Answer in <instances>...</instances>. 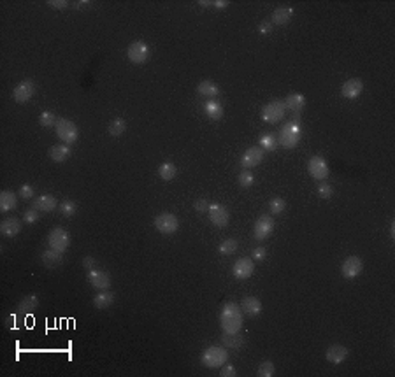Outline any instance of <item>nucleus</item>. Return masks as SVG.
Here are the masks:
<instances>
[{
  "instance_id": "obj_47",
  "label": "nucleus",
  "mask_w": 395,
  "mask_h": 377,
  "mask_svg": "<svg viewBox=\"0 0 395 377\" xmlns=\"http://www.w3.org/2000/svg\"><path fill=\"white\" fill-rule=\"evenodd\" d=\"M195 211L197 212H207L209 211V202L205 198H199L195 202Z\"/></svg>"
},
{
  "instance_id": "obj_19",
  "label": "nucleus",
  "mask_w": 395,
  "mask_h": 377,
  "mask_svg": "<svg viewBox=\"0 0 395 377\" xmlns=\"http://www.w3.org/2000/svg\"><path fill=\"white\" fill-rule=\"evenodd\" d=\"M325 358H327V362L339 365L348 358V349L345 346H341V344H334V346H330L325 351Z\"/></svg>"
},
{
  "instance_id": "obj_43",
  "label": "nucleus",
  "mask_w": 395,
  "mask_h": 377,
  "mask_svg": "<svg viewBox=\"0 0 395 377\" xmlns=\"http://www.w3.org/2000/svg\"><path fill=\"white\" fill-rule=\"evenodd\" d=\"M19 197L23 198V200H30L32 197H34V188H32L30 184H23L21 188H19Z\"/></svg>"
},
{
  "instance_id": "obj_51",
  "label": "nucleus",
  "mask_w": 395,
  "mask_h": 377,
  "mask_svg": "<svg viewBox=\"0 0 395 377\" xmlns=\"http://www.w3.org/2000/svg\"><path fill=\"white\" fill-rule=\"evenodd\" d=\"M83 6L88 7V6H90V2H88V0H81V2H76V7H79V9H81Z\"/></svg>"
},
{
  "instance_id": "obj_13",
  "label": "nucleus",
  "mask_w": 395,
  "mask_h": 377,
  "mask_svg": "<svg viewBox=\"0 0 395 377\" xmlns=\"http://www.w3.org/2000/svg\"><path fill=\"white\" fill-rule=\"evenodd\" d=\"M363 271V261L358 256H348L341 265V274L346 279H355Z\"/></svg>"
},
{
  "instance_id": "obj_40",
  "label": "nucleus",
  "mask_w": 395,
  "mask_h": 377,
  "mask_svg": "<svg viewBox=\"0 0 395 377\" xmlns=\"http://www.w3.org/2000/svg\"><path fill=\"white\" fill-rule=\"evenodd\" d=\"M274 372H276L274 363L267 360V362L260 363L258 370H256V375H258V377H272V375H274Z\"/></svg>"
},
{
  "instance_id": "obj_49",
  "label": "nucleus",
  "mask_w": 395,
  "mask_h": 377,
  "mask_svg": "<svg viewBox=\"0 0 395 377\" xmlns=\"http://www.w3.org/2000/svg\"><path fill=\"white\" fill-rule=\"evenodd\" d=\"M213 7H216V9H225V7H228V2L227 0H216V2H213Z\"/></svg>"
},
{
  "instance_id": "obj_25",
  "label": "nucleus",
  "mask_w": 395,
  "mask_h": 377,
  "mask_svg": "<svg viewBox=\"0 0 395 377\" xmlns=\"http://www.w3.org/2000/svg\"><path fill=\"white\" fill-rule=\"evenodd\" d=\"M16 207H18V198H16V193L9 192V190H6V192L0 193V211L11 212V211H14Z\"/></svg>"
},
{
  "instance_id": "obj_15",
  "label": "nucleus",
  "mask_w": 395,
  "mask_h": 377,
  "mask_svg": "<svg viewBox=\"0 0 395 377\" xmlns=\"http://www.w3.org/2000/svg\"><path fill=\"white\" fill-rule=\"evenodd\" d=\"M35 93V85L34 81L27 79V81H21L19 85H16V88L13 90V100H16L18 104H25L29 102Z\"/></svg>"
},
{
  "instance_id": "obj_5",
  "label": "nucleus",
  "mask_w": 395,
  "mask_h": 377,
  "mask_svg": "<svg viewBox=\"0 0 395 377\" xmlns=\"http://www.w3.org/2000/svg\"><path fill=\"white\" fill-rule=\"evenodd\" d=\"M284 113H286V109H284L283 100H272L264 105L262 120L266 123H271V125H276V123L284 118Z\"/></svg>"
},
{
  "instance_id": "obj_14",
  "label": "nucleus",
  "mask_w": 395,
  "mask_h": 377,
  "mask_svg": "<svg viewBox=\"0 0 395 377\" xmlns=\"http://www.w3.org/2000/svg\"><path fill=\"white\" fill-rule=\"evenodd\" d=\"M253 272H255V261H253V258H248V256L237 260L234 263V268H232L234 277L239 281H244V279H248V277H251Z\"/></svg>"
},
{
  "instance_id": "obj_33",
  "label": "nucleus",
  "mask_w": 395,
  "mask_h": 377,
  "mask_svg": "<svg viewBox=\"0 0 395 377\" xmlns=\"http://www.w3.org/2000/svg\"><path fill=\"white\" fill-rule=\"evenodd\" d=\"M258 146L262 148L264 151H276L278 149V137L274 133H264L258 141Z\"/></svg>"
},
{
  "instance_id": "obj_9",
  "label": "nucleus",
  "mask_w": 395,
  "mask_h": 377,
  "mask_svg": "<svg viewBox=\"0 0 395 377\" xmlns=\"http://www.w3.org/2000/svg\"><path fill=\"white\" fill-rule=\"evenodd\" d=\"M126 57H128V60L132 63H136V65H142L149 58V46L142 41L132 42L128 46V49H126Z\"/></svg>"
},
{
  "instance_id": "obj_23",
  "label": "nucleus",
  "mask_w": 395,
  "mask_h": 377,
  "mask_svg": "<svg viewBox=\"0 0 395 377\" xmlns=\"http://www.w3.org/2000/svg\"><path fill=\"white\" fill-rule=\"evenodd\" d=\"M70 154H72V149H70L69 144H57L53 148H49V158L53 161H58V164H63L65 160H69Z\"/></svg>"
},
{
  "instance_id": "obj_39",
  "label": "nucleus",
  "mask_w": 395,
  "mask_h": 377,
  "mask_svg": "<svg viewBox=\"0 0 395 377\" xmlns=\"http://www.w3.org/2000/svg\"><path fill=\"white\" fill-rule=\"evenodd\" d=\"M237 182H239L241 188H250V186L255 184V176L250 172V170H244V172L239 174V179H237Z\"/></svg>"
},
{
  "instance_id": "obj_30",
  "label": "nucleus",
  "mask_w": 395,
  "mask_h": 377,
  "mask_svg": "<svg viewBox=\"0 0 395 377\" xmlns=\"http://www.w3.org/2000/svg\"><path fill=\"white\" fill-rule=\"evenodd\" d=\"M197 91H199L200 95H204V97L215 98L216 95L220 93V88H218V86H216L213 81L205 79V81H200L199 85H197Z\"/></svg>"
},
{
  "instance_id": "obj_48",
  "label": "nucleus",
  "mask_w": 395,
  "mask_h": 377,
  "mask_svg": "<svg viewBox=\"0 0 395 377\" xmlns=\"http://www.w3.org/2000/svg\"><path fill=\"white\" fill-rule=\"evenodd\" d=\"M47 4H49L51 7H55V9H60V11L69 7V2H67V0H49Z\"/></svg>"
},
{
  "instance_id": "obj_52",
  "label": "nucleus",
  "mask_w": 395,
  "mask_h": 377,
  "mask_svg": "<svg viewBox=\"0 0 395 377\" xmlns=\"http://www.w3.org/2000/svg\"><path fill=\"white\" fill-rule=\"evenodd\" d=\"M199 6H202V7H207V6H213V2H207V0H200V2H199Z\"/></svg>"
},
{
  "instance_id": "obj_12",
  "label": "nucleus",
  "mask_w": 395,
  "mask_h": 377,
  "mask_svg": "<svg viewBox=\"0 0 395 377\" xmlns=\"http://www.w3.org/2000/svg\"><path fill=\"white\" fill-rule=\"evenodd\" d=\"M264 156H266V151H264L260 146H255V148H248L244 151V154L241 156V165L244 169H253V167L260 165L264 161Z\"/></svg>"
},
{
  "instance_id": "obj_6",
  "label": "nucleus",
  "mask_w": 395,
  "mask_h": 377,
  "mask_svg": "<svg viewBox=\"0 0 395 377\" xmlns=\"http://www.w3.org/2000/svg\"><path fill=\"white\" fill-rule=\"evenodd\" d=\"M155 228L164 235H172L179 228V220L171 212H162L155 218Z\"/></svg>"
},
{
  "instance_id": "obj_11",
  "label": "nucleus",
  "mask_w": 395,
  "mask_h": 377,
  "mask_svg": "<svg viewBox=\"0 0 395 377\" xmlns=\"http://www.w3.org/2000/svg\"><path fill=\"white\" fill-rule=\"evenodd\" d=\"M307 172L314 177V179H327L329 177V165H327L325 158L322 156H311L307 161Z\"/></svg>"
},
{
  "instance_id": "obj_24",
  "label": "nucleus",
  "mask_w": 395,
  "mask_h": 377,
  "mask_svg": "<svg viewBox=\"0 0 395 377\" xmlns=\"http://www.w3.org/2000/svg\"><path fill=\"white\" fill-rule=\"evenodd\" d=\"M292 16H294V9L292 7H278L274 9V13L271 16L272 25H288L292 21Z\"/></svg>"
},
{
  "instance_id": "obj_45",
  "label": "nucleus",
  "mask_w": 395,
  "mask_h": 377,
  "mask_svg": "<svg viewBox=\"0 0 395 377\" xmlns=\"http://www.w3.org/2000/svg\"><path fill=\"white\" fill-rule=\"evenodd\" d=\"M221 377H235L237 372H235V367H232V365L225 363L223 367H221V372H220Z\"/></svg>"
},
{
  "instance_id": "obj_29",
  "label": "nucleus",
  "mask_w": 395,
  "mask_h": 377,
  "mask_svg": "<svg viewBox=\"0 0 395 377\" xmlns=\"http://www.w3.org/2000/svg\"><path fill=\"white\" fill-rule=\"evenodd\" d=\"M39 305V297L37 295H27L25 299L19 302L18 314H30L34 309H37Z\"/></svg>"
},
{
  "instance_id": "obj_34",
  "label": "nucleus",
  "mask_w": 395,
  "mask_h": 377,
  "mask_svg": "<svg viewBox=\"0 0 395 377\" xmlns=\"http://www.w3.org/2000/svg\"><path fill=\"white\" fill-rule=\"evenodd\" d=\"M125 130H126V123H125V120H121V118H114V120L111 121L109 126H108L109 136H113V137L123 136Z\"/></svg>"
},
{
  "instance_id": "obj_42",
  "label": "nucleus",
  "mask_w": 395,
  "mask_h": 377,
  "mask_svg": "<svg viewBox=\"0 0 395 377\" xmlns=\"http://www.w3.org/2000/svg\"><path fill=\"white\" fill-rule=\"evenodd\" d=\"M23 220H25V223H29V225H32V223H37L39 221V211L37 209H29V211H25V216H23Z\"/></svg>"
},
{
  "instance_id": "obj_17",
  "label": "nucleus",
  "mask_w": 395,
  "mask_h": 377,
  "mask_svg": "<svg viewBox=\"0 0 395 377\" xmlns=\"http://www.w3.org/2000/svg\"><path fill=\"white\" fill-rule=\"evenodd\" d=\"M362 91H363V83L360 81V79H357V77L348 79L345 85L341 86L343 97L350 98V100H353V98H358L362 95Z\"/></svg>"
},
{
  "instance_id": "obj_28",
  "label": "nucleus",
  "mask_w": 395,
  "mask_h": 377,
  "mask_svg": "<svg viewBox=\"0 0 395 377\" xmlns=\"http://www.w3.org/2000/svg\"><path fill=\"white\" fill-rule=\"evenodd\" d=\"M113 302H114V293L109 291V289H102V291H98L97 295H95L93 305L97 309H108L113 305Z\"/></svg>"
},
{
  "instance_id": "obj_35",
  "label": "nucleus",
  "mask_w": 395,
  "mask_h": 377,
  "mask_svg": "<svg viewBox=\"0 0 395 377\" xmlns=\"http://www.w3.org/2000/svg\"><path fill=\"white\" fill-rule=\"evenodd\" d=\"M58 211H60L63 218H72L77 211V205H76V202H72V200H63V202H60V205H58Z\"/></svg>"
},
{
  "instance_id": "obj_1",
  "label": "nucleus",
  "mask_w": 395,
  "mask_h": 377,
  "mask_svg": "<svg viewBox=\"0 0 395 377\" xmlns=\"http://www.w3.org/2000/svg\"><path fill=\"white\" fill-rule=\"evenodd\" d=\"M243 323H244V317H243L241 305L235 304V302H227L220 312V325L223 328V332L227 333L239 332L243 328Z\"/></svg>"
},
{
  "instance_id": "obj_8",
  "label": "nucleus",
  "mask_w": 395,
  "mask_h": 377,
  "mask_svg": "<svg viewBox=\"0 0 395 377\" xmlns=\"http://www.w3.org/2000/svg\"><path fill=\"white\" fill-rule=\"evenodd\" d=\"M272 232H274V220L269 214H262L253 226V237L256 240H266L272 235Z\"/></svg>"
},
{
  "instance_id": "obj_26",
  "label": "nucleus",
  "mask_w": 395,
  "mask_h": 377,
  "mask_svg": "<svg viewBox=\"0 0 395 377\" xmlns=\"http://www.w3.org/2000/svg\"><path fill=\"white\" fill-rule=\"evenodd\" d=\"M221 344H223L225 347L239 349V347L244 346V337L241 335L239 332H234V333L223 332V335H221Z\"/></svg>"
},
{
  "instance_id": "obj_18",
  "label": "nucleus",
  "mask_w": 395,
  "mask_h": 377,
  "mask_svg": "<svg viewBox=\"0 0 395 377\" xmlns=\"http://www.w3.org/2000/svg\"><path fill=\"white\" fill-rule=\"evenodd\" d=\"M58 205L60 204H58L57 198H55L53 195H49V193H44V195L35 198L34 204H32V207L37 209V211H42V212H51V211H55Z\"/></svg>"
},
{
  "instance_id": "obj_36",
  "label": "nucleus",
  "mask_w": 395,
  "mask_h": 377,
  "mask_svg": "<svg viewBox=\"0 0 395 377\" xmlns=\"http://www.w3.org/2000/svg\"><path fill=\"white\" fill-rule=\"evenodd\" d=\"M218 251H220V255H223V256L234 255V253L237 251V240H235V239H227V240H223V242H221V244L218 246Z\"/></svg>"
},
{
  "instance_id": "obj_4",
  "label": "nucleus",
  "mask_w": 395,
  "mask_h": 377,
  "mask_svg": "<svg viewBox=\"0 0 395 377\" xmlns=\"http://www.w3.org/2000/svg\"><path fill=\"white\" fill-rule=\"evenodd\" d=\"M55 130H57V136L63 144H74V142L79 139V130H77L76 123L67 120V118H58V123H57V126H55Z\"/></svg>"
},
{
  "instance_id": "obj_27",
  "label": "nucleus",
  "mask_w": 395,
  "mask_h": 377,
  "mask_svg": "<svg viewBox=\"0 0 395 377\" xmlns=\"http://www.w3.org/2000/svg\"><path fill=\"white\" fill-rule=\"evenodd\" d=\"M204 113L207 114V118H211V120H221L223 114H225V109L220 102L209 98V100L204 104Z\"/></svg>"
},
{
  "instance_id": "obj_44",
  "label": "nucleus",
  "mask_w": 395,
  "mask_h": 377,
  "mask_svg": "<svg viewBox=\"0 0 395 377\" xmlns=\"http://www.w3.org/2000/svg\"><path fill=\"white\" fill-rule=\"evenodd\" d=\"M266 256H267V249L266 248H255V249H253V255H251L253 261H264V260H266Z\"/></svg>"
},
{
  "instance_id": "obj_7",
  "label": "nucleus",
  "mask_w": 395,
  "mask_h": 377,
  "mask_svg": "<svg viewBox=\"0 0 395 377\" xmlns=\"http://www.w3.org/2000/svg\"><path fill=\"white\" fill-rule=\"evenodd\" d=\"M47 244H49V248L55 249V251L65 253L67 249H69L70 237H69V233H67L65 230L58 226V228H53L49 232V235H47Z\"/></svg>"
},
{
  "instance_id": "obj_20",
  "label": "nucleus",
  "mask_w": 395,
  "mask_h": 377,
  "mask_svg": "<svg viewBox=\"0 0 395 377\" xmlns=\"http://www.w3.org/2000/svg\"><path fill=\"white\" fill-rule=\"evenodd\" d=\"M0 232L4 237H16L21 232V221L18 218H6L0 225Z\"/></svg>"
},
{
  "instance_id": "obj_46",
  "label": "nucleus",
  "mask_w": 395,
  "mask_h": 377,
  "mask_svg": "<svg viewBox=\"0 0 395 377\" xmlns=\"http://www.w3.org/2000/svg\"><path fill=\"white\" fill-rule=\"evenodd\" d=\"M83 267L86 268V271H93L95 267H97V260H95L93 256H85L83 258Z\"/></svg>"
},
{
  "instance_id": "obj_10",
  "label": "nucleus",
  "mask_w": 395,
  "mask_h": 377,
  "mask_svg": "<svg viewBox=\"0 0 395 377\" xmlns=\"http://www.w3.org/2000/svg\"><path fill=\"white\" fill-rule=\"evenodd\" d=\"M207 212H209L211 223L215 226H218V228H225V226L228 225V221H230V212H228V209L221 204H209Z\"/></svg>"
},
{
  "instance_id": "obj_50",
  "label": "nucleus",
  "mask_w": 395,
  "mask_h": 377,
  "mask_svg": "<svg viewBox=\"0 0 395 377\" xmlns=\"http://www.w3.org/2000/svg\"><path fill=\"white\" fill-rule=\"evenodd\" d=\"M271 30H272V23L264 21L262 25H260V32H262V34H267V32H271Z\"/></svg>"
},
{
  "instance_id": "obj_37",
  "label": "nucleus",
  "mask_w": 395,
  "mask_h": 377,
  "mask_svg": "<svg viewBox=\"0 0 395 377\" xmlns=\"http://www.w3.org/2000/svg\"><path fill=\"white\" fill-rule=\"evenodd\" d=\"M39 123H41V126H44V128H49V126H57L58 118L55 116V113H51V111H44V113L39 116Z\"/></svg>"
},
{
  "instance_id": "obj_2",
  "label": "nucleus",
  "mask_w": 395,
  "mask_h": 377,
  "mask_svg": "<svg viewBox=\"0 0 395 377\" xmlns=\"http://www.w3.org/2000/svg\"><path fill=\"white\" fill-rule=\"evenodd\" d=\"M300 137H302V126H300L299 114H295L290 121H286L281 126L278 133V144L286 149H292L300 142Z\"/></svg>"
},
{
  "instance_id": "obj_38",
  "label": "nucleus",
  "mask_w": 395,
  "mask_h": 377,
  "mask_svg": "<svg viewBox=\"0 0 395 377\" xmlns=\"http://www.w3.org/2000/svg\"><path fill=\"white\" fill-rule=\"evenodd\" d=\"M284 209H286V202L281 197L271 198V202H269V211H271V214H281Z\"/></svg>"
},
{
  "instance_id": "obj_53",
  "label": "nucleus",
  "mask_w": 395,
  "mask_h": 377,
  "mask_svg": "<svg viewBox=\"0 0 395 377\" xmlns=\"http://www.w3.org/2000/svg\"><path fill=\"white\" fill-rule=\"evenodd\" d=\"M390 235H392V239L395 237V225L392 223V228H390Z\"/></svg>"
},
{
  "instance_id": "obj_16",
  "label": "nucleus",
  "mask_w": 395,
  "mask_h": 377,
  "mask_svg": "<svg viewBox=\"0 0 395 377\" xmlns=\"http://www.w3.org/2000/svg\"><path fill=\"white\" fill-rule=\"evenodd\" d=\"M88 281L95 289H98V291L108 289L111 286V276L109 274L104 272V271H97V268H93V271L88 272Z\"/></svg>"
},
{
  "instance_id": "obj_32",
  "label": "nucleus",
  "mask_w": 395,
  "mask_h": 377,
  "mask_svg": "<svg viewBox=\"0 0 395 377\" xmlns=\"http://www.w3.org/2000/svg\"><path fill=\"white\" fill-rule=\"evenodd\" d=\"M176 174H177V169L172 161H165V164H162L158 167V176H160V179H164V181H172L174 177H176Z\"/></svg>"
},
{
  "instance_id": "obj_41",
  "label": "nucleus",
  "mask_w": 395,
  "mask_h": 377,
  "mask_svg": "<svg viewBox=\"0 0 395 377\" xmlns=\"http://www.w3.org/2000/svg\"><path fill=\"white\" fill-rule=\"evenodd\" d=\"M318 195H320V198L329 200V198L334 195V188H332L330 184H327V182H320L318 184Z\"/></svg>"
},
{
  "instance_id": "obj_22",
  "label": "nucleus",
  "mask_w": 395,
  "mask_h": 377,
  "mask_svg": "<svg viewBox=\"0 0 395 377\" xmlns=\"http://www.w3.org/2000/svg\"><path fill=\"white\" fill-rule=\"evenodd\" d=\"M241 309L248 316H258L262 312V302L256 297H246V299L241 300Z\"/></svg>"
},
{
  "instance_id": "obj_21",
  "label": "nucleus",
  "mask_w": 395,
  "mask_h": 377,
  "mask_svg": "<svg viewBox=\"0 0 395 377\" xmlns=\"http://www.w3.org/2000/svg\"><path fill=\"white\" fill-rule=\"evenodd\" d=\"M284 109L292 111V113L299 114L300 111L304 109V105H306V97L300 93H290L286 98H284Z\"/></svg>"
},
{
  "instance_id": "obj_3",
  "label": "nucleus",
  "mask_w": 395,
  "mask_h": 377,
  "mask_svg": "<svg viewBox=\"0 0 395 377\" xmlns=\"http://www.w3.org/2000/svg\"><path fill=\"white\" fill-rule=\"evenodd\" d=\"M228 360V353H227V347H220V346H211L207 347L205 351L202 353V362L204 367L207 368H220L227 363Z\"/></svg>"
},
{
  "instance_id": "obj_31",
  "label": "nucleus",
  "mask_w": 395,
  "mask_h": 377,
  "mask_svg": "<svg viewBox=\"0 0 395 377\" xmlns=\"http://www.w3.org/2000/svg\"><path fill=\"white\" fill-rule=\"evenodd\" d=\"M62 255L63 253H58L55 251V249H46L44 253H42V263L46 265V267H58V265L62 263Z\"/></svg>"
}]
</instances>
